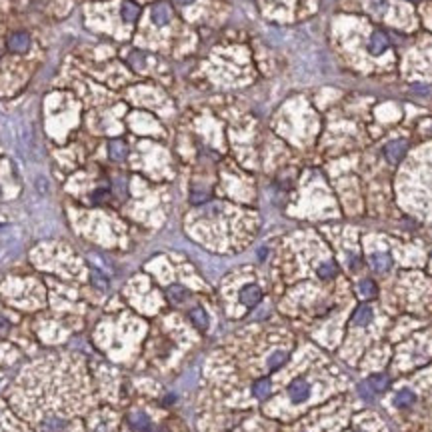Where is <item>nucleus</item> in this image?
I'll use <instances>...</instances> for the list:
<instances>
[{
    "instance_id": "12",
    "label": "nucleus",
    "mask_w": 432,
    "mask_h": 432,
    "mask_svg": "<svg viewBox=\"0 0 432 432\" xmlns=\"http://www.w3.org/2000/svg\"><path fill=\"white\" fill-rule=\"evenodd\" d=\"M188 316H190V320L194 322L196 328H200V330H206V328H208V314L204 312V308H200V306L192 308V310L188 312Z\"/></svg>"
},
{
    "instance_id": "22",
    "label": "nucleus",
    "mask_w": 432,
    "mask_h": 432,
    "mask_svg": "<svg viewBox=\"0 0 432 432\" xmlns=\"http://www.w3.org/2000/svg\"><path fill=\"white\" fill-rule=\"evenodd\" d=\"M90 280H92V284L98 288V290H106L108 288V278L104 276V274H100V272H92V276H90Z\"/></svg>"
},
{
    "instance_id": "18",
    "label": "nucleus",
    "mask_w": 432,
    "mask_h": 432,
    "mask_svg": "<svg viewBox=\"0 0 432 432\" xmlns=\"http://www.w3.org/2000/svg\"><path fill=\"white\" fill-rule=\"evenodd\" d=\"M66 426V422L62 418H56V416H50L42 422V432H60L62 428Z\"/></svg>"
},
{
    "instance_id": "15",
    "label": "nucleus",
    "mask_w": 432,
    "mask_h": 432,
    "mask_svg": "<svg viewBox=\"0 0 432 432\" xmlns=\"http://www.w3.org/2000/svg\"><path fill=\"white\" fill-rule=\"evenodd\" d=\"M138 14H140L138 4H134L132 0H124V2H122V18L126 22H134L138 18Z\"/></svg>"
},
{
    "instance_id": "19",
    "label": "nucleus",
    "mask_w": 432,
    "mask_h": 432,
    "mask_svg": "<svg viewBox=\"0 0 432 432\" xmlns=\"http://www.w3.org/2000/svg\"><path fill=\"white\" fill-rule=\"evenodd\" d=\"M358 290H360V294H362L364 298H374V296H376V284H374V282H372L370 278L360 280Z\"/></svg>"
},
{
    "instance_id": "25",
    "label": "nucleus",
    "mask_w": 432,
    "mask_h": 432,
    "mask_svg": "<svg viewBox=\"0 0 432 432\" xmlns=\"http://www.w3.org/2000/svg\"><path fill=\"white\" fill-rule=\"evenodd\" d=\"M178 4H188V2H192V0H176Z\"/></svg>"
},
{
    "instance_id": "14",
    "label": "nucleus",
    "mask_w": 432,
    "mask_h": 432,
    "mask_svg": "<svg viewBox=\"0 0 432 432\" xmlns=\"http://www.w3.org/2000/svg\"><path fill=\"white\" fill-rule=\"evenodd\" d=\"M166 296H168V300H170L172 304H180V302H184V300H186L188 292H186L184 286L172 284V286H168V290H166Z\"/></svg>"
},
{
    "instance_id": "7",
    "label": "nucleus",
    "mask_w": 432,
    "mask_h": 432,
    "mask_svg": "<svg viewBox=\"0 0 432 432\" xmlns=\"http://www.w3.org/2000/svg\"><path fill=\"white\" fill-rule=\"evenodd\" d=\"M370 264L376 272H386L392 268V258L388 252H374L370 256Z\"/></svg>"
},
{
    "instance_id": "2",
    "label": "nucleus",
    "mask_w": 432,
    "mask_h": 432,
    "mask_svg": "<svg viewBox=\"0 0 432 432\" xmlns=\"http://www.w3.org/2000/svg\"><path fill=\"white\" fill-rule=\"evenodd\" d=\"M288 394H290V400L292 402H304L306 398L310 396V384L302 378H296L290 382L288 386Z\"/></svg>"
},
{
    "instance_id": "20",
    "label": "nucleus",
    "mask_w": 432,
    "mask_h": 432,
    "mask_svg": "<svg viewBox=\"0 0 432 432\" xmlns=\"http://www.w3.org/2000/svg\"><path fill=\"white\" fill-rule=\"evenodd\" d=\"M334 274H336V266H334V262H324V264H320V266H318V276H320V278H324V280L332 278Z\"/></svg>"
},
{
    "instance_id": "24",
    "label": "nucleus",
    "mask_w": 432,
    "mask_h": 432,
    "mask_svg": "<svg viewBox=\"0 0 432 432\" xmlns=\"http://www.w3.org/2000/svg\"><path fill=\"white\" fill-rule=\"evenodd\" d=\"M8 332H10V322L4 316H0V338H6Z\"/></svg>"
},
{
    "instance_id": "1",
    "label": "nucleus",
    "mask_w": 432,
    "mask_h": 432,
    "mask_svg": "<svg viewBox=\"0 0 432 432\" xmlns=\"http://www.w3.org/2000/svg\"><path fill=\"white\" fill-rule=\"evenodd\" d=\"M406 150H408V142L402 140V138H396V140H390V142L384 146V156H386V160H388L390 164H398V162L404 158Z\"/></svg>"
},
{
    "instance_id": "21",
    "label": "nucleus",
    "mask_w": 432,
    "mask_h": 432,
    "mask_svg": "<svg viewBox=\"0 0 432 432\" xmlns=\"http://www.w3.org/2000/svg\"><path fill=\"white\" fill-rule=\"evenodd\" d=\"M388 8V0H368V10L372 12V14H382Z\"/></svg>"
},
{
    "instance_id": "23",
    "label": "nucleus",
    "mask_w": 432,
    "mask_h": 432,
    "mask_svg": "<svg viewBox=\"0 0 432 432\" xmlns=\"http://www.w3.org/2000/svg\"><path fill=\"white\" fill-rule=\"evenodd\" d=\"M358 392H360L362 398H366V400H372V398H374V392H372V388L366 384V382H362V384L358 386Z\"/></svg>"
},
{
    "instance_id": "3",
    "label": "nucleus",
    "mask_w": 432,
    "mask_h": 432,
    "mask_svg": "<svg viewBox=\"0 0 432 432\" xmlns=\"http://www.w3.org/2000/svg\"><path fill=\"white\" fill-rule=\"evenodd\" d=\"M388 46H390V40H388V36L384 34V32H380V30L372 32L370 42H368V50H370V54L380 56L382 52H386V48H388Z\"/></svg>"
},
{
    "instance_id": "4",
    "label": "nucleus",
    "mask_w": 432,
    "mask_h": 432,
    "mask_svg": "<svg viewBox=\"0 0 432 432\" xmlns=\"http://www.w3.org/2000/svg\"><path fill=\"white\" fill-rule=\"evenodd\" d=\"M262 300V290L256 286V284H246L242 290H240V302L246 304V306H256L258 302Z\"/></svg>"
},
{
    "instance_id": "11",
    "label": "nucleus",
    "mask_w": 432,
    "mask_h": 432,
    "mask_svg": "<svg viewBox=\"0 0 432 432\" xmlns=\"http://www.w3.org/2000/svg\"><path fill=\"white\" fill-rule=\"evenodd\" d=\"M128 422H130L132 428L140 430V432H144V430L150 428V418H148L144 412H132L130 416H128Z\"/></svg>"
},
{
    "instance_id": "8",
    "label": "nucleus",
    "mask_w": 432,
    "mask_h": 432,
    "mask_svg": "<svg viewBox=\"0 0 432 432\" xmlns=\"http://www.w3.org/2000/svg\"><path fill=\"white\" fill-rule=\"evenodd\" d=\"M108 154H110L112 160H124L126 154H128V146H126V142L120 140V138L110 140V142H108Z\"/></svg>"
},
{
    "instance_id": "13",
    "label": "nucleus",
    "mask_w": 432,
    "mask_h": 432,
    "mask_svg": "<svg viewBox=\"0 0 432 432\" xmlns=\"http://www.w3.org/2000/svg\"><path fill=\"white\" fill-rule=\"evenodd\" d=\"M270 390H272V382L268 378H260V380H256L252 384V394L256 398H260V400H262V398H268Z\"/></svg>"
},
{
    "instance_id": "17",
    "label": "nucleus",
    "mask_w": 432,
    "mask_h": 432,
    "mask_svg": "<svg viewBox=\"0 0 432 432\" xmlns=\"http://www.w3.org/2000/svg\"><path fill=\"white\" fill-rule=\"evenodd\" d=\"M286 358H288V354H286L284 350H274V352L268 356L266 364H268V368H270V370H276V368H280L282 364L286 362Z\"/></svg>"
},
{
    "instance_id": "6",
    "label": "nucleus",
    "mask_w": 432,
    "mask_h": 432,
    "mask_svg": "<svg viewBox=\"0 0 432 432\" xmlns=\"http://www.w3.org/2000/svg\"><path fill=\"white\" fill-rule=\"evenodd\" d=\"M170 18H172V10H170V6L166 4V2H156V4L152 6V20H154L158 26L168 24Z\"/></svg>"
},
{
    "instance_id": "5",
    "label": "nucleus",
    "mask_w": 432,
    "mask_h": 432,
    "mask_svg": "<svg viewBox=\"0 0 432 432\" xmlns=\"http://www.w3.org/2000/svg\"><path fill=\"white\" fill-rule=\"evenodd\" d=\"M8 48L12 52H26L30 48V36L26 34V32H14V34L8 36Z\"/></svg>"
},
{
    "instance_id": "9",
    "label": "nucleus",
    "mask_w": 432,
    "mask_h": 432,
    "mask_svg": "<svg viewBox=\"0 0 432 432\" xmlns=\"http://www.w3.org/2000/svg\"><path fill=\"white\" fill-rule=\"evenodd\" d=\"M364 382H366V384L372 388L374 394H378V392H384V390L388 388L390 378H388L386 374H372V376H368Z\"/></svg>"
},
{
    "instance_id": "10",
    "label": "nucleus",
    "mask_w": 432,
    "mask_h": 432,
    "mask_svg": "<svg viewBox=\"0 0 432 432\" xmlns=\"http://www.w3.org/2000/svg\"><path fill=\"white\" fill-rule=\"evenodd\" d=\"M372 316H374L372 306H358L354 310V314H352V322L356 326H366V324H370Z\"/></svg>"
},
{
    "instance_id": "16",
    "label": "nucleus",
    "mask_w": 432,
    "mask_h": 432,
    "mask_svg": "<svg viewBox=\"0 0 432 432\" xmlns=\"http://www.w3.org/2000/svg\"><path fill=\"white\" fill-rule=\"evenodd\" d=\"M414 400H416V396H414V392L408 390V388L400 390V392L394 396V404H396L398 408H408V406H412Z\"/></svg>"
}]
</instances>
